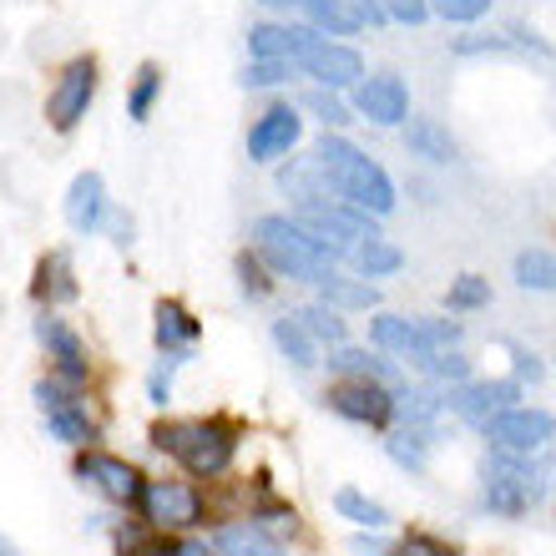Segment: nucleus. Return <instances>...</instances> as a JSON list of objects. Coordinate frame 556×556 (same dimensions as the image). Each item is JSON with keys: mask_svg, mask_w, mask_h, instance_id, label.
<instances>
[{"mask_svg": "<svg viewBox=\"0 0 556 556\" xmlns=\"http://www.w3.org/2000/svg\"><path fill=\"white\" fill-rule=\"evenodd\" d=\"M152 451L173 455L188 470V481H223L238 460L243 445V425L228 415H192V420H157L147 430Z\"/></svg>", "mask_w": 556, "mask_h": 556, "instance_id": "nucleus-1", "label": "nucleus"}, {"mask_svg": "<svg viewBox=\"0 0 556 556\" xmlns=\"http://www.w3.org/2000/svg\"><path fill=\"white\" fill-rule=\"evenodd\" d=\"M314 162H319L324 188H329L334 203L359 207L365 218H390L395 213V177L384 173L369 152H359L350 137L324 132V142L314 147Z\"/></svg>", "mask_w": 556, "mask_h": 556, "instance_id": "nucleus-2", "label": "nucleus"}, {"mask_svg": "<svg viewBox=\"0 0 556 556\" xmlns=\"http://www.w3.org/2000/svg\"><path fill=\"white\" fill-rule=\"evenodd\" d=\"M253 253L268 264V274L289 278V283H324L339 264L319 238L293 223V213H264V218H253Z\"/></svg>", "mask_w": 556, "mask_h": 556, "instance_id": "nucleus-3", "label": "nucleus"}, {"mask_svg": "<svg viewBox=\"0 0 556 556\" xmlns=\"http://www.w3.org/2000/svg\"><path fill=\"white\" fill-rule=\"evenodd\" d=\"M546 496V476L531 455H501L491 451L481 466V506L501 521H521V516Z\"/></svg>", "mask_w": 556, "mask_h": 556, "instance_id": "nucleus-4", "label": "nucleus"}, {"mask_svg": "<svg viewBox=\"0 0 556 556\" xmlns=\"http://www.w3.org/2000/svg\"><path fill=\"white\" fill-rule=\"evenodd\" d=\"M30 395H36V410L46 420V435L61 440L66 451H97L102 420L87 410V390L81 384H66L56 375H46V380L30 384Z\"/></svg>", "mask_w": 556, "mask_h": 556, "instance_id": "nucleus-5", "label": "nucleus"}, {"mask_svg": "<svg viewBox=\"0 0 556 556\" xmlns=\"http://www.w3.org/2000/svg\"><path fill=\"white\" fill-rule=\"evenodd\" d=\"M137 516L147 521L152 536H188V531H198L207 521V501H203V491H198V481L162 476V481L142 485Z\"/></svg>", "mask_w": 556, "mask_h": 556, "instance_id": "nucleus-6", "label": "nucleus"}, {"mask_svg": "<svg viewBox=\"0 0 556 556\" xmlns=\"http://www.w3.org/2000/svg\"><path fill=\"white\" fill-rule=\"evenodd\" d=\"M97 87H102V61L97 56H72L56 72L51 91H46V127L56 137H72L81 122H87L91 102H97Z\"/></svg>", "mask_w": 556, "mask_h": 556, "instance_id": "nucleus-7", "label": "nucleus"}, {"mask_svg": "<svg viewBox=\"0 0 556 556\" xmlns=\"http://www.w3.org/2000/svg\"><path fill=\"white\" fill-rule=\"evenodd\" d=\"M30 334H36V344L46 350V359H51V375H56V380L81 384V390H87V384H91V350H87V339H81V329H76L61 308H36Z\"/></svg>", "mask_w": 556, "mask_h": 556, "instance_id": "nucleus-8", "label": "nucleus"}, {"mask_svg": "<svg viewBox=\"0 0 556 556\" xmlns=\"http://www.w3.org/2000/svg\"><path fill=\"white\" fill-rule=\"evenodd\" d=\"M72 476L87 485V491H97L106 506H117V511H137L142 485H147L142 470H137L127 455H112V451H76Z\"/></svg>", "mask_w": 556, "mask_h": 556, "instance_id": "nucleus-9", "label": "nucleus"}, {"mask_svg": "<svg viewBox=\"0 0 556 556\" xmlns=\"http://www.w3.org/2000/svg\"><path fill=\"white\" fill-rule=\"evenodd\" d=\"M293 223L308 228L334 258H350L354 243L375 238V218H365V213L350 203H334V198H324V203H299L293 207Z\"/></svg>", "mask_w": 556, "mask_h": 556, "instance_id": "nucleus-10", "label": "nucleus"}, {"mask_svg": "<svg viewBox=\"0 0 556 556\" xmlns=\"http://www.w3.org/2000/svg\"><path fill=\"white\" fill-rule=\"evenodd\" d=\"M481 435H485V445L501 455H536L556 440V415L536 410V405H511V410L491 415V420L481 425Z\"/></svg>", "mask_w": 556, "mask_h": 556, "instance_id": "nucleus-11", "label": "nucleus"}, {"mask_svg": "<svg viewBox=\"0 0 556 556\" xmlns=\"http://www.w3.org/2000/svg\"><path fill=\"white\" fill-rule=\"evenodd\" d=\"M299 142H304V112H299L293 102L264 106V112L249 122V137H243L249 162H258V167H278L283 157H293V147Z\"/></svg>", "mask_w": 556, "mask_h": 556, "instance_id": "nucleus-12", "label": "nucleus"}, {"mask_svg": "<svg viewBox=\"0 0 556 556\" xmlns=\"http://www.w3.org/2000/svg\"><path fill=\"white\" fill-rule=\"evenodd\" d=\"M299 76H314V87H329V91H354L365 81V56L354 51L350 41H329V36H314L304 56L293 61Z\"/></svg>", "mask_w": 556, "mask_h": 556, "instance_id": "nucleus-13", "label": "nucleus"}, {"mask_svg": "<svg viewBox=\"0 0 556 556\" xmlns=\"http://www.w3.org/2000/svg\"><path fill=\"white\" fill-rule=\"evenodd\" d=\"M324 405L350 425H369V430H384L395 420V390L384 384H369V380H334L324 390Z\"/></svg>", "mask_w": 556, "mask_h": 556, "instance_id": "nucleus-14", "label": "nucleus"}, {"mask_svg": "<svg viewBox=\"0 0 556 556\" xmlns=\"http://www.w3.org/2000/svg\"><path fill=\"white\" fill-rule=\"evenodd\" d=\"M350 112L375 122V127H405L410 122V87H405V76H395V72L365 76L350 91Z\"/></svg>", "mask_w": 556, "mask_h": 556, "instance_id": "nucleus-15", "label": "nucleus"}, {"mask_svg": "<svg viewBox=\"0 0 556 556\" xmlns=\"http://www.w3.org/2000/svg\"><path fill=\"white\" fill-rule=\"evenodd\" d=\"M152 344H157V354L188 365V359H198V344H203V319L182 299H157V308H152Z\"/></svg>", "mask_w": 556, "mask_h": 556, "instance_id": "nucleus-16", "label": "nucleus"}, {"mask_svg": "<svg viewBox=\"0 0 556 556\" xmlns=\"http://www.w3.org/2000/svg\"><path fill=\"white\" fill-rule=\"evenodd\" d=\"M516 400H521V384L516 380H466V384H455V390H445V410H455L466 425L481 430L491 415L511 410Z\"/></svg>", "mask_w": 556, "mask_h": 556, "instance_id": "nucleus-17", "label": "nucleus"}, {"mask_svg": "<svg viewBox=\"0 0 556 556\" xmlns=\"http://www.w3.org/2000/svg\"><path fill=\"white\" fill-rule=\"evenodd\" d=\"M106 207H112L106 177L87 167V173L72 177V188H66V203H61V218H66V228H72L76 238H91V233H102Z\"/></svg>", "mask_w": 556, "mask_h": 556, "instance_id": "nucleus-18", "label": "nucleus"}, {"mask_svg": "<svg viewBox=\"0 0 556 556\" xmlns=\"http://www.w3.org/2000/svg\"><path fill=\"white\" fill-rule=\"evenodd\" d=\"M30 299L36 308H66L81 299V283H76V258L66 249H46L36 258V274H30Z\"/></svg>", "mask_w": 556, "mask_h": 556, "instance_id": "nucleus-19", "label": "nucleus"}, {"mask_svg": "<svg viewBox=\"0 0 556 556\" xmlns=\"http://www.w3.org/2000/svg\"><path fill=\"white\" fill-rule=\"evenodd\" d=\"M369 344L380 354H390V359H405V365H415V369L430 365L420 324L405 319V314H375V319H369Z\"/></svg>", "mask_w": 556, "mask_h": 556, "instance_id": "nucleus-20", "label": "nucleus"}, {"mask_svg": "<svg viewBox=\"0 0 556 556\" xmlns=\"http://www.w3.org/2000/svg\"><path fill=\"white\" fill-rule=\"evenodd\" d=\"M319 365H329V375H334V380H369V384H384V390H400L395 365H390L384 354L354 350V344H334V350H329V359H319Z\"/></svg>", "mask_w": 556, "mask_h": 556, "instance_id": "nucleus-21", "label": "nucleus"}, {"mask_svg": "<svg viewBox=\"0 0 556 556\" xmlns=\"http://www.w3.org/2000/svg\"><path fill=\"white\" fill-rule=\"evenodd\" d=\"M213 552H218V556H289V552H283V542H278V536H268L258 521H249V516L213 527Z\"/></svg>", "mask_w": 556, "mask_h": 556, "instance_id": "nucleus-22", "label": "nucleus"}, {"mask_svg": "<svg viewBox=\"0 0 556 556\" xmlns=\"http://www.w3.org/2000/svg\"><path fill=\"white\" fill-rule=\"evenodd\" d=\"M405 147H410V157L435 162V167H445V162L460 157V147H455L451 127H440L435 117H410V122H405Z\"/></svg>", "mask_w": 556, "mask_h": 556, "instance_id": "nucleus-23", "label": "nucleus"}, {"mask_svg": "<svg viewBox=\"0 0 556 556\" xmlns=\"http://www.w3.org/2000/svg\"><path fill=\"white\" fill-rule=\"evenodd\" d=\"M430 445H435V425H400L395 435L384 440V455H390L400 470L425 476V466H430Z\"/></svg>", "mask_w": 556, "mask_h": 556, "instance_id": "nucleus-24", "label": "nucleus"}, {"mask_svg": "<svg viewBox=\"0 0 556 556\" xmlns=\"http://www.w3.org/2000/svg\"><path fill=\"white\" fill-rule=\"evenodd\" d=\"M319 289V304H329V308H339V314H350V308H375L380 304V289L369 283V278H344L334 268V274L324 278V283H314Z\"/></svg>", "mask_w": 556, "mask_h": 556, "instance_id": "nucleus-25", "label": "nucleus"}, {"mask_svg": "<svg viewBox=\"0 0 556 556\" xmlns=\"http://www.w3.org/2000/svg\"><path fill=\"white\" fill-rule=\"evenodd\" d=\"M350 258H354V268H359V278H390V274L405 268V249H400L395 238H384V233L354 243Z\"/></svg>", "mask_w": 556, "mask_h": 556, "instance_id": "nucleus-26", "label": "nucleus"}, {"mask_svg": "<svg viewBox=\"0 0 556 556\" xmlns=\"http://www.w3.org/2000/svg\"><path fill=\"white\" fill-rule=\"evenodd\" d=\"M268 334H274V350L283 354L293 369H314V365H319V344L308 339V329L293 319V314H278Z\"/></svg>", "mask_w": 556, "mask_h": 556, "instance_id": "nucleus-27", "label": "nucleus"}, {"mask_svg": "<svg viewBox=\"0 0 556 556\" xmlns=\"http://www.w3.org/2000/svg\"><path fill=\"white\" fill-rule=\"evenodd\" d=\"M162 91H167V76H162L157 61H142L137 66V76L127 81V117L132 122H152V112H157Z\"/></svg>", "mask_w": 556, "mask_h": 556, "instance_id": "nucleus-28", "label": "nucleus"}, {"mask_svg": "<svg viewBox=\"0 0 556 556\" xmlns=\"http://www.w3.org/2000/svg\"><path fill=\"white\" fill-rule=\"evenodd\" d=\"M511 274L527 293H556V253L552 249H521Z\"/></svg>", "mask_w": 556, "mask_h": 556, "instance_id": "nucleus-29", "label": "nucleus"}, {"mask_svg": "<svg viewBox=\"0 0 556 556\" xmlns=\"http://www.w3.org/2000/svg\"><path fill=\"white\" fill-rule=\"evenodd\" d=\"M293 319L304 324L308 329V339H314V344H329V350H334V344H344V339H350V324H344V314H339V308H329V304H304V308H293Z\"/></svg>", "mask_w": 556, "mask_h": 556, "instance_id": "nucleus-30", "label": "nucleus"}, {"mask_svg": "<svg viewBox=\"0 0 556 556\" xmlns=\"http://www.w3.org/2000/svg\"><path fill=\"white\" fill-rule=\"evenodd\" d=\"M334 511L344 516V521H354L359 531H384L390 527V511H384L380 501H369L365 491H354V485H339L334 491Z\"/></svg>", "mask_w": 556, "mask_h": 556, "instance_id": "nucleus-31", "label": "nucleus"}, {"mask_svg": "<svg viewBox=\"0 0 556 556\" xmlns=\"http://www.w3.org/2000/svg\"><path fill=\"white\" fill-rule=\"evenodd\" d=\"M299 112H308V117H319L324 127H350L354 122V112H350V102H344V97H339V91H329V87H308V91H299Z\"/></svg>", "mask_w": 556, "mask_h": 556, "instance_id": "nucleus-32", "label": "nucleus"}, {"mask_svg": "<svg viewBox=\"0 0 556 556\" xmlns=\"http://www.w3.org/2000/svg\"><path fill=\"white\" fill-rule=\"evenodd\" d=\"M445 308H451V314H481V308H491V278H481V274L451 278V289H445Z\"/></svg>", "mask_w": 556, "mask_h": 556, "instance_id": "nucleus-33", "label": "nucleus"}, {"mask_svg": "<svg viewBox=\"0 0 556 556\" xmlns=\"http://www.w3.org/2000/svg\"><path fill=\"white\" fill-rule=\"evenodd\" d=\"M233 274H238V289H243V299H253V304H264L268 293H274V274H268V264L253 249H243L233 258Z\"/></svg>", "mask_w": 556, "mask_h": 556, "instance_id": "nucleus-34", "label": "nucleus"}, {"mask_svg": "<svg viewBox=\"0 0 556 556\" xmlns=\"http://www.w3.org/2000/svg\"><path fill=\"white\" fill-rule=\"evenodd\" d=\"M293 76H299V72H293L289 61H258V56H253L249 66L238 72V87H243V91H268V87H289Z\"/></svg>", "mask_w": 556, "mask_h": 556, "instance_id": "nucleus-35", "label": "nucleus"}, {"mask_svg": "<svg viewBox=\"0 0 556 556\" xmlns=\"http://www.w3.org/2000/svg\"><path fill=\"white\" fill-rule=\"evenodd\" d=\"M425 375H430V380L435 384H466L470 380V359L460 350H445V354H430V365H425Z\"/></svg>", "mask_w": 556, "mask_h": 556, "instance_id": "nucleus-36", "label": "nucleus"}, {"mask_svg": "<svg viewBox=\"0 0 556 556\" xmlns=\"http://www.w3.org/2000/svg\"><path fill=\"white\" fill-rule=\"evenodd\" d=\"M415 324H420L425 354H445V350H460V324H455V319H415Z\"/></svg>", "mask_w": 556, "mask_h": 556, "instance_id": "nucleus-37", "label": "nucleus"}, {"mask_svg": "<svg viewBox=\"0 0 556 556\" xmlns=\"http://www.w3.org/2000/svg\"><path fill=\"white\" fill-rule=\"evenodd\" d=\"M485 11H491V0H430V15L451 21V26H470V21H481Z\"/></svg>", "mask_w": 556, "mask_h": 556, "instance_id": "nucleus-38", "label": "nucleus"}, {"mask_svg": "<svg viewBox=\"0 0 556 556\" xmlns=\"http://www.w3.org/2000/svg\"><path fill=\"white\" fill-rule=\"evenodd\" d=\"M455 56H516V41L511 36H460Z\"/></svg>", "mask_w": 556, "mask_h": 556, "instance_id": "nucleus-39", "label": "nucleus"}, {"mask_svg": "<svg viewBox=\"0 0 556 556\" xmlns=\"http://www.w3.org/2000/svg\"><path fill=\"white\" fill-rule=\"evenodd\" d=\"M173 375H177V359H167V354H162L157 365H152V375H147V405L167 410V400H173Z\"/></svg>", "mask_w": 556, "mask_h": 556, "instance_id": "nucleus-40", "label": "nucleus"}, {"mask_svg": "<svg viewBox=\"0 0 556 556\" xmlns=\"http://www.w3.org/2000/svg\"><path fill=\"white\" fill-rule=\"evenodd\" d=\"M384 21H400V26H425L430 21V0H380Z\"/></svg>", "mask_w": 556, "mask_h": 556, "instance_id": "nucleus-41", "label": "nucleus"}, {"mask_svg": "<svg viewBox=\"0 0 556 556\" xmlns=\"http://www.w3.org/2000/svg\"><path fill=\"white\" fill-rule=\"evenodd\" d=\"M511 369H516V375H511V380L516 384H542L546 380V365H542V354H536V350H527V344H511Z\"/></svg>", "mask_w": 556, "mask_h": 556, "instance_id": "nucleus-42", "label": "nucleus"}, {"mask_svg": "<svg viewBox=\"0 0 556 556\" xmlns=\"http://www.w3.org/2000/svg\"><path fill=\"white\" fill-rule=\"evenodd\" d=\"M102 233L117 243V249H132V233H137V218L127 213V207H106V218H102Z\"/></svg>", "mask_w": 556, "mask_h": 556, "instance_id": "nucleus-43", "label": "nucleus"}, {"mask_svg": "<svg viewBox=\"0 0 556 556\" xmlns=\"http://www.w3.org/2000/svg\"><path fill=\"white\" fill-rule=\"evenodd\" d=\"M390 546H395V542H380V536H375V542H369V536H354L350 552L354 556H390Z\"/></svg>", "mask_w": 556, "mask_h": 556, "instance_id": "nucleus-44", "label": "nucleus"}, {"mask_svg": "<svg viewBox=\"0 0 556 556\" xmlns=\"http://www.w3.org/2000/svg\"><path fill=\"white\" fill-rule=\"evenodd\" d=\"M173 556H213V546L198 536H182V542H173Z\"/></svg>", "mask_w": 556, "mask_h": 556, "instance_id": "nucleus-45", "label": "nucleus"}, {"mask_svg": "<svg viewBox=\"0 0 556 556\" xmlns=\"http://www.w3.org/2000/svg\"><path fill=\"white\" fill-rule=\"evenodd\" d=\"M127 556H173V542H162V536H147L137 552H127Z\"/></svg>", "mask_w": 556, "mask_h": 556, "instance_id": "nucleus-46", "label": "nucleus"}, {"mask_svg": "<svg viewBox=\"0 0 556 556\" xmlns=\"http://www.w3.org/2000/svg\"><path fill=\"white\" fill-rule=\"evenodd\" d=\"M0 556H21V546H15L11 536H5V531H0Z\"/></svg>", "mask_w": 556, "mask_h": 556, "instance_id": "nucleus-47", "label": "nucleus"}]
</instances>
